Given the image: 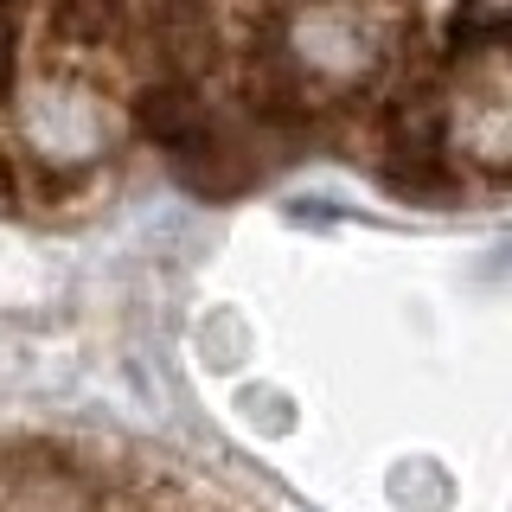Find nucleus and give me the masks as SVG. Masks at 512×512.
<instances>
[{
    "instance_id": "nucleus-1",
    "label": "nucleus",
    "mask_w": 512,
    "mask_h": 512,
    "mask_svg": "<svg viewBox=\"0 0 512 512\" xmlns=\"http://www.w3.org/2000/svg\"><path fill=\"white\" fill-rule=\"evenodd\" d=\"M0 512H250L212 480L84 429L0 423Z\"/></svg>"
}]
</instances>
